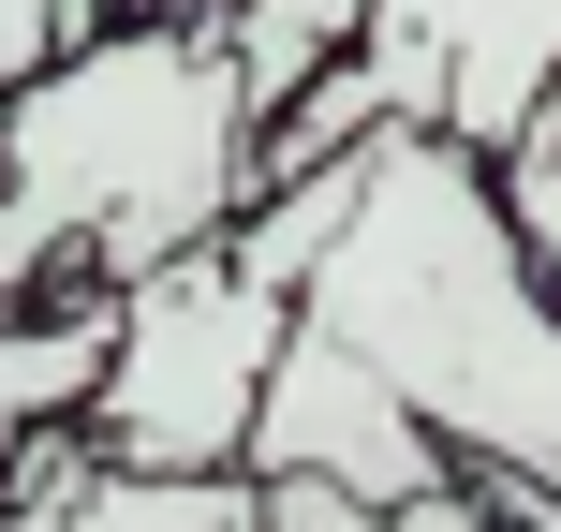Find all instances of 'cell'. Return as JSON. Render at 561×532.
Masks as SVG:
<instances>
[{"instance_id":"10","label":"cell","mask_w":561,"mask_h":532,"mask_svg":"<svg viewBox=\"0 0 561 532\" xmlns=\"http://www.w3.org/2000/svg\"><path fill=\"white\" fill-rule=\"evenodd\" d=\"M104 30V0H0V89H30L59 45H89Z\"/></svg>"},{"instance_id":"1","label":"cell","mask_w":561,"mask_h":532,"mask_svg":"<svg viewBox=\"0 0 561 532\" xmlns=\"http://www.w3.org/2000/svg\"><path fill=\"white\" fill-rule=\"evenodd\" d=\"M296 310L444 444V474H517L561 503V310L503 237L488 148L385 118L355 148V207L310 252Z\"/></svg>"},{"instance_id":"2","label":"cell","mask_w":561,"mask_h":532,"mask_svg":"<svg viewBox=\"0 0 561 532\" xmlns=\"http://www.w3.org/2000/svg\"><path fill=\"white\" fill-rule=\"evenodd\" d=\"M252 75L222 0L104 15L30 89H0V310L30 281H134L252 207Z\"/></svg>"},{"instance_id":"7","label":"cell","mask_w":561,"mask_h":532,"mask_svg":"<svg viewBox=\"0 0 561 532\" xmlns=\"http://www.w3.org/2000/svg\"><path fill=\"white\" fill-rule=\"evenodd\" d=\"M0 532H252V474H75L0 503Z\"/></svg>"},{"instance_id":"5","label":"cell","mask_w":561,"mask_h":532,"mask_svg":"<svg viewBox=\"0 0 561 532\" xmlns=\"http://www.w3.org/2000/svg\"><path fill=\"white\" fill-rule=\"evenodd\" d=\"M369 15H399L444 59V118L428 134H458V148H503L517 104H533L547 59H561V0H369Z\"/></svg>"},{"instance_id":"4","label":"cell","mask_w":561,"mask_h":532,"mask_svg":"<svg viewBox=\"0 0 561 532\" xmlns=\"http://www.w3.org/2000/svg\"><path fill=\"white\" fill-rule=\"evenodd\" d=\"M237 474H310V488H355V503H414V488H444V444H428V429L296 310L280 355H266V385H252Z\"/></svg>"},{"instance_id":"8","label":"cell","mask_w":561,"mask_h":532,"mask_svg":"<svg viewBox=\"0 0 561 532\" xmlns=\"http://www.w3.org/2000/svg\"><path fill=\"white\" fill-rule=\"evenodd\" d=\"M488 193H503V237H517V267H533V296L561 310V59H547L533 104H517V134L488 148Z\"/></svg>"},{"instance_id":"3","label":"cell","mask_w":561,"mask_h":532,"mask_svg":"<svg viewBox=\"0 0 561 532\" xmlns=\"http://www.w3.org/2000/svg\"><path fill=\"white\" fill-rule=\"evenodd\" d=\"M296 326V281L252 267L237 237H193V252L118 281V340L104 385H89V459L104 474H237V429H252V385Z\"/></svg>"},{"instance_id":"9","label":"cell","mask_w":561,"mask_h":532,"mask_svg":"<svg viewBox=\"0 0 561 532\" xmlns=\"http://www.w3.org/2000/svg\"><path fill=\"white\" fill-rule=\"evenodd\" d=\"M252 532H488L473 474L414 488V503H355V488H310V474H252Z\"/></svg>"},{"instance_id":"6","label":"cell","mask_w":561,"mask_h":532,"mask_svg":"<svg viewBox=\"0 0 561 532\" xmlns=\"http://www.w3.org/2000/svg\"><path fill=\"white\" fill-rule=\"evenodd\" d=\"M104 340H118V281H30L0 310V444L15 429H75L89 385H104Z\"/></svg>"}]
</instances>
